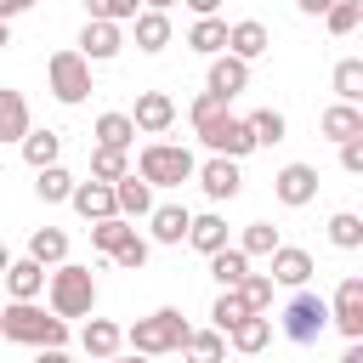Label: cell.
<instances>
[{
  "label": "cell",
  "mask_w": 363,
  "mask_h": 363,
  "mask_svg": "<svg viewBox=\"0 0 363 363\" xmlns=\"http://www.w3.org/2000/svg\"><path fill=\"white\" fill-rule=\"evenodd\" d=\"M0 340L45 352V346H68V323L40 301H11V306H0Z\"/></svg>",
  "instance_id": "obj_1"
},
{
  "label": "cell",
  "mask_w": 363,
  "mask_h": 363,
  "mask_svg": "<svg viewBox=\"0 0 363 363\" xmlns=\"http://www.w3.org/2000/svg\"><path fill=\"white\" fill-rule=\"evenodd\" d=\"M45 306L68 323V318H91L96 312V278H91V267H79V261H62V267H51L45 272Z\"/></svg>",
  "instance_id": "obj_2"
},
{
  "label": "cell",
  "mask_w": 363,
  "mask_h": 363,
  "mask_svg": "<svg viewBox=\"0 0 363 363\" xmlns=\"http://www.w3.org/2000/svg\"><path fill=\"white\" fill-rule=\"evenodd\" d=\"M182 340H187V318H182L176 306H159V312H147V318H136V323L125 329V346H130L136 357L182 352Z\"/></svg>",
  "instance_id": "obj_3"
},
{
  "label": "cell",
  "mask_w": 363,
  "mask_h": 363,
  "mask_svg": "<svg viewBox=\"0 0 363 363\" xmlns=\"http://www.w3.org/2000/svg\"><path fill=\"white\" fill-rule=\"evenodd\" d=\"M193 170H199V159L182 142H147L136 153V176L147 187H182V182H193Z\"/></svg>",
  "instance_id": "obj_4"
},
{
  "label": "cell",
  "mask_w": 363,
  "mask_h": 363,
  "mask_svg": "<svg viewBox=\"0 0 363 363\" xmlns=\"http://www.w3.org/2000/svg\"><path fill=\"white\" fill-rule=\"evenodd\" d=\"M323 329H329V301L318 289H295L284 306V335L295 346H312V340H323Z\"/></svg>",
  "instance_id": "obj_5"
},
{
  "label": "cell",
  "mask_w": 363,
  "mask_h": 363,
  "mask_svg": "<svg viewBox=\"0 0 363 363\" xmlns=\"http://www.w3.org/2000/svg\"><path fill=\"white\" fill-rule=\"evenodd\" d=\"M45 79H51V96H57V102H68V108H79V102L96 91V85H91V62H85L79 51H51Z\"/></svg>",
  "instance_id": "obj_6"
},
{
  "label": "cell",
  "mask_w": 363,
  "mask_h": 363,
  "mask_svg": "<svg viewBox=\"0 0 363 363\" xmlns=\"http://www.w3.org/2000/svg\"><path fill=\"white\" fill-rule=\"evenodd\" d=\"M199 130V142L216 153V159H244V153H255V136H250V125L238 119V113H216V119H204V125H193Z\"/></svg>",
  "instance_id": "obj_7"
},
{
  "label": "cell",
  "mask_w": 363,
  "mask_h": 363,
  "mask_svg": "<svg viewBox=\"0 0 363 363\" xmlns=\"http://www.w3.org/2000/svg\"><path fill=\"white\" fill-rule=\"evenodd\" d=\"M329 323L346 335V340H363V278H340L335 295H329Z\"/></svg>",
  "instance_id": "obj_8"
},
{
  "label": "cell",
  "mask_w": 363,
  "mask_h": 363,
  "mask_svg": "<svg viewBox=\"0 0 363 363\" xmlns=\"http://www.w3.org/2000/svg\"><path fill=\"white\" fill-rule=\"evenodd\" d=\"M130 125H136V136H164L176 125V96L170 91H142L136 108H130Z\"/></svg>",
  "instance_id": "obj_9"
},
{
  "label": "cell",
  "mask_w": 363,
  "mask_h": 363,
  "mask_svg": "<svg viewBox=\"0 0 363 363\" xmlns=\"http://www.w3.org/2000/svg\"><path fill=\"white\" fill-rule=\"evenodd\" d=\"M267 261H272V267H267V278H272V284H284V289H306V284H312V272H318V267H312V255H306L301 244H278Z\"/></svg>",
  "instance_id": "obj_10"
},
{
  "label": "cell",
  "mask_w": 363,
  "mask_h": 363,
  "mask_svg": "<svg viewBox=\"0 0 363 363\" xmlns=\"http://www.w3.org/2000/svg\"><path fill=\"white\" fill-rule=\"evenodd\" d=\"M193 182H199V187H204V199H216V204H221V199H238V187H244L238 159H216V153L193 170Z\"/></svg>",
  "instance_id": "obj_11"
},
{
  "label": "cell",
  "mask_w": 363,
  "mask_h": 363,
  "mask_svg": "<svg viewBox=\"0 0 363 363\" xmlns=\"http://www.w3.org/2000/svg\"><path fill=\"white\" fill-rule=\"evenodd\" d=\"M272 199L289 204V210L312 204V199H318V170H312V164H284V170L272 176Z\"/></svg>",
  "instance_id": "obj_12"
},
{
  "label": "cell",
  "mask_w": 363,
  "mask_h": 363,
  "mask_svg": "<svg viewBox=\"0 0 363 363\" xmlns=\"http://www.w3.org/2000/svg\"><path fill=\"white\" fill-rule=\"evenodd\" d=\"M85 62H113L119 51H125V34H119V23H91L85 17V28H79V45H74Z\"/></svg>",
  "instance_id": "obj_13"
},
{
  "label": "cell",
  "mask_w": 363,
  "mask_h": 363,
  "mask_svg": "<svg viewBox=\"0 0 363 363\" xmlns=\"http://www.w3.org/2000/svg\"><path fill=\"white\" fill-rule=\"evenodd\" d=\"M244 85H250V62H238V57H227V51H221V57H210V79H204V91H210V96L233 102Z\"/></svg>",
  "instance_id": "obj_14"
},
{
  "label": "cell",
  "mask_w": 363,
  "mask_h": 363,
  "mask_svg": "<svg viewBox=\"0 0 363 363\" xmlns=\"http://www.w3.org/2000/svg\"><path fill=\"white\" fill-rule=\"evenodd\" d=\"M79 346H85V357H91V363H108V357H119V346H125V329H119V323H108V318H85V329H79Z\"/></svg>",
  "instance_id": "obj_15"
},
{
  "label": "cell",
  "mask_w": 363,
  "mask_h": 363,
  "mask_svg": "<svg viewBox=\"0 0 363 363\" xmlns=\"http://www.w3.org/2000/svg\"><path fill=\"white\" fill-rule=\"evenodd\" d=\"M267 45H272L267 23H255V17H244V23H227V57H238V62H255Z\"/></svg>",
  "instance_id": "obj_16"
},
{
  "label": "cell",
  "mask_w": 363,
  "mask_h": 363,
  "mask_svg": "<svg viewBox=\"0 0 363 363\" xmlns=\"http://www.w3.org/2000/svg\"><path fill=\"white\" fill-rule=\"evenodd\" d=\"M68 204H74L85 221H108V216H119V210H113V182H74Z\"/></svg>",
  "instance_id": "obj_17"
},
{
  "label": "cell",
  "mask_w": 363,
  "mask_h": 363,
  "mask_svg": "<svg viewBox=\"0 0 363 363\" xmlns=\"http://www.w3.org/2000/svg\"><path fill=\"white\" fill-rule=\"evenodd\" d=\"M318 130H323L329 142H357V136H363V108H352V102H329L323 119H318Z\"/></svg>",
  "instance_id": "obj_18"
},
{
  "label": "cell",
  "mask_w": 363,
  "mask_h": 363,
  "mask_svg": "<svg viewBox=\"0 0 363 363\" xmlns=\"http://www.w3.org/2000/svg\"><path fill=\"white\" fill-rule=\"evenodd\" d=\"M113 210H119L125 221L147 216V210H153V187H147L136 170H130V176H119V182H113Z\"/></svg>",
  "instance_id": "obj_19"
},
{
  "label": "cell",
  "mask_w": 363,
  "mask_h": 363,
  "mask_svg": "<svg viewBox=\"0 0 363 363\" xmlns=\"http://www.w3.org/2000/svg\"><path fill=\"white\" fill-rule=\"evenodd\" d=\"M187 204H153L147 210V227H153V244H187Z\"/></svg>",
  "instance_id": "obj_20"
},
{
  "label": "cell",
  "mask_w": 363,
  "mask_h": 363,
  "mask_svg": "<svg viewBox=\"0 0 363 363\" xmlns=\"http://www.w3.org/2000/svg\"><path fill=\"white\" fill-rule=\"evenodd\" d=\"M28 130H34V119H28V102H23V91L0 85V142H23Z\"/></svg>",
  "instance_id": "obj_21"
},
{
  "label": "cell",
  "mask_w": 363,
  "mask_h": 363,
  "mask_svg": "<svg viewBox=\"0 0 363 363\" xmlns=\"http://www.w3.org/2000/svg\"><path fill=\"white\" fill-rule=\"evenodd\" d=\"M6 289H11V301H40V295H45V267L28 261V255L11 261V267H6Z\"/></svg>",
  "instance_id": "obj_22"
},
{
  "label": "cell",
  "mask_w": 363,
  "mask_h": 363,
  "mask_svg": "<svg viewBox=\"0 0 363 363\" xmlns=\"http://www.w3.org/2000/svg\"><path fill=\"white\" fill-rule=\"evenodd\" d=\"M130 28H136V51H147V57L170 45V11H136Z\"/></svg>",
  "instance_id": "obj_23"
},
{
  "label": "cell",
  "mask_w": 363,
  "mask_h": 363,
  "mask_svg": "<svg viewBox=\"0 0 363 363\" xmlns=\"http://www.w3.org/2000/svg\"><path fill=\"white\" fill-rule=\"evenodd\" d=\"M91 136H96V147H119V153H130V142H136V125H130V113H96V125H91Z\"/></svg>",
  "instance_id": "obj_24"
},
{
  "label": "cell",
  "mask_w": 363,
  "mask_h": 363,
  "mask_svg": "<svg viewBox=\"0 0 363 363\" xmlns=\"http://www.w3.org/2000/svg\"><path fill=\"white\" fill-rule=\"evenodd\" d=\"M187 244H193L199 255H216V250H227V221H221L216 210L193 216V221H187Z\"/></svg>",
  "instance_id": "obj_25"
},
{
  "label": "cell",
  "mask_w": 363,
  "mask_h": 363,
  "mask_svg": "<svg viewBox=\"0 0 363 363\" xmlns=\"http://www.w3.org/2000/svg\"><path fill=\"white\" fill-rule=\"evenodd\" d=\"M28 261L62 267V261H68V233H62V227H34V233H28Z\"/></svg>",
  "instance_id": "obj_26"
},
{
  "label": "cell",
  "mask_w": 363,
  "mask_h": 363,
  "mask_svg": "<svg viewBox=\"0 0 363 363\" xmlns=\"http://www.w3.org/2000/svg\"><path fill=\"white\" fill-rule=\"evenodd\" d=\"M267 340H272V318H267V312H250L244 323L227 329V346H233V352H267Z\"/></svg>",
  "instance_id": "obj_27"
},
{
  "label": "cell",
  "mask_w": 363,
  "mask_h": 363,
  "mask_svg": "<svg viewBox=\"0 0 363 363\" xmlns=\"http://www.w3.org/2000/svg\"><path fill=\"white\" fill-rule=\"evenodd\" d=\"M182 357H187V363H227V335H216V329H187Z\"/></svg>",
  "instance_id": "obj_28"
},
{
  "label": "cell",
  "mask_w": 363,
  "mask_h": 363,
  "mask_svg": "<svg viewBox=\"0 0 363 363\" xmlns=\"http://www.w3.org/2000/svg\"><path fill=\"white\" fill-rule=\"evenodd\" d=\"M244 272H250V255H244L238 244H227V250H216V255H210V278H216L221 289H238V284H244Z\"/></svg>",
  "instance_id": "obj_29"
},
{
  "label": "cell",
  "mask_w": 363,
  "mask_h": 363,
  "mask_svg": "<svg viewBox=\"0 0 363 363\" xmlns=\"http://www.w3.org/2000/svg\"><path fill=\"white\" fill-rule=\"evenodd\" d=\"M187 45H193L199 57H221V51H227V23H221V17H199V23L187 28Z\"/></svg>",
  "instance_id": "obj_30"
},
{
  "label": "cell",
  "mask_w": 363,
  "mask_h": 363,
  "mask_svg": "<svg viewBox=\"0 0 363 363\" xmlns=\"http://www.w3.org/2000/svg\"><path fill=\"white\" fill-rule=\"evenodd\" d=\"M68 193H74V176H68L62 164L34 170V199H40V204H68Z\"/></svg>",
  "instance_id": "obj_31"
},
{
  "label": "cell",
  "mask_w": 363,
  "mask_h": 363,
  "mask_svg": "<svg viewBox=\"0 0 363 363\" xmlns=\"http://www.w3.org/2000/svg\"><path fill=\"white\" fill-rule=\"evenodd\" d=\"M17 147H23V159H28L34 170H45V164H57V153H62V136H57V130H28Z\"/></svg>",
  "instance_id": "obj_32"
},
{
  "label": "cell",
  "mask_w": 363,
  "mask_h": 363,
  "mask_svg": "<svg viewBox=\"0 0 363 363\" xmlns=\"http://www.w3.org/2000/svg\"><path fill=\"white\" fill-rule=\"evenodd\" d=\"M244 125H250L255 147H272V142H284V130H289L278 108H255V113H244Z\"/></svg>",
  "instance_id": "obj_33"
},
{
  "label": "cell",
  "mask_w": 363,
  "mask_h": 363,
  "mask_svg": "<svg viewBox=\"0 0 363 363\" xmlns=\"http://www.w3.org/2000/svg\"><path fill=\"white\" fill-rule=\"evenodd\" d=\"M329 244L335 250H363V216L357 210H335L329 216Z\"/></svg>",
  "instance_id": "obj_34"
},
{
  "label": "cell",
  "mask_w": 363,
  "mask_h": 363,
  "mask_svg": "<svg viewBox=\"0 0 363 363\" xmlns=\"http://www.w3.org/2000/svg\"><path fill=\"white\" fill-rule=\"evenodd\" d=\"M244 318H250L244 295H238V289H221V295H216V306H210V329H216V335H227V329H233V323H244Z\"/></svg>",
  "instance_id": "obj_35"
},
{
  "label": "cell",
  "mask_w": 363,
  "mask_h": 363,
  "mask_svg": "<svg viewBox=\"0 0 363 363\" xmlns=\"http://www.w3.org/2000/svg\"><path fill=\"white\" fill-rule=\"evenodd\" d=\"M335 96L352 102V108L363 102V62H357V57H340V62H335Z\"/></svg>",
  "instance_id": "obj_36"
},
{
  "label": "cell",
  "mask_w": 363,
  "mask_h": 363,
  "mask_svg": "<svg viewBox=\"0 0 363 363\" xmlns=\"http://www.w3.org/2000/svg\"><path fill=\"white\" fill-rule=\"evenodd\" d=\"M130 176V153L119 147H91V182H119Z\"/></svg>",
  "instance_id": "obj_37"
},
{
  "label": "cell",
  "mask_w": 363,
  "mask_h": 363,
  "mask_svg": "<svg viewBox=\"0 0 363 363\" xmlns=\"http://www.w3.org/2000/svg\"><path fill=\"white\" fill-rule=\"evenodd\" d=\"M130 233H136V227H130L125 216H108V221H91V244H96L102 255H113V250H119V244H125Z\"/></svg>",
  "instance_id": "obj_38"
},
{
  "label": "cell",
  "mask_w": 363,
  "mask_h": 363,
  "mask_svg": "<svg viewBox=\"0 0 363 363\" xmlns=\"http://www.w3.org/2000/svg\"><path fill=\"white\" fill-rule=\"evenodd\" d=\"M323 23H329V34H357V23H363V0H335L329 11H323Z\"/></svg>",
  "instance_id": "obj_39"
},
{
  "label": "cell",
  "mask_w": 363,
  "mask_h": 363,
  "mask_svg": "<svg viewBox=\"0 0 363 363\" xmlns=\"http://www.w3.org/2000/svg\"><path fill=\"white\" fill-rule=\"evenodd\" d=\"M136 11H142V0H85L91 23H130Z\"/></svg>",
  "instance_id": "obj_40"
},
{
  "label": "cell",
  "mask_w": 363,
  "mask_h": 363,
  "mask_svg": "<svg viewBox=\"0 0 363 363\" xmlns=\"http://www.w3.org/2000/svg\"><path fill=\"white\" fill-rule=\"evenodd\" d=\"M238 250H244V255H272V250H278V227H272V221H250L244 238H238Z\"/></svg>",
  "instance_id": "obj_41"
},
{
  "label": "cell",
  "mask_w": 363,
  "mask_h": 363,
  "mask_svg": "<svg viewBox=\"0 0 363 363\" xmlns=\"http://www.w3.org/2000/svg\"><path fill=\"white\" fill-rule=\"evenodd\" d=\"M272 289H278V284H272L267 272H244V284H238V295H244L250 312H267V306H272Z\"/></svg>",
  "instance_id": "obj_42"
},
{
  "label": "cell",
  "mask_w": 363,
  "mask_h": 363,
  "mask_svg": "<svg viewBox=\"0 0 363 363\" xmlns=\"http://www.w3.org/2000/svg\"><path fill=\"white\" fill-rule=\"evenodd\" d=\"M108 261H113V267H125V272H142V267H147V238H142V233H130Z\"/></svg>",
  "instance_id": "obj_43"
},
{
  "label": "cell",
  "mask_w": 363,
  "mask_h": 363,
  "mask_svg": "<svg viewBox=\"0 0 363 363\" xmlns=\"http://www.w3.org/2000/svg\"><path fill=\"white\" fill-rule=\"evenodd\" d=\"M187 113H193V125H204V119H216V113H227V102H221V96H210V91H199Z\"/></svg>",
  "instance_id": "obj_44"
},
{
  "label": "cell",
  "mask_w": 363,
  "mask_h": 363,
  "mask_svg": "<svg viewBox=\"0 0 363 363\" xmlns=\"http://www.w3.org/2000/svg\"><path fill=\"white\" fill-rule=\"evenodd\" d=\"M340 170L346 176H363V136L357 142H340Z\"/></svg>",
  "instance_id": "obj_45"
},
{
  "label": "cell",
  "mask_w": 363,
  "mask_h": 363,
  "mask_svg": "<svg viewBox=\"0 0 363 363\" xmlns=\"http://www.w3.org/2000/svg\"><path fill=\"white\" fill-rule=\"evenodd\" d=\"M182 6H187L193 17H216V11H221V0H182Z\"/></svg>",
  "instance_id": "obj_46"
},
{
  "label": "cell",
  "mask_w": 363,
  "mask_h": 363,
  "mask_svg": "<svg viewBox=\"0 0 363 363\" xmlns=\"http://www.w3.org/2000/svg\"><path fill=\"white\" fill-rule=\"evenodd\" d=\"M335 0H295V11H306V17H323Z\"/></svg>",
  "instance_id": "obj_47"
},
{
  "label": "cell",
  "mask_w": 363,
  "mask_h": 363,
  "mask_svg": "<svg viewBox=\"0 0 363 363\" xmlns=\"http://www.w3.org/2000/svg\"><path fill=\"white\" fill-rule=\"evenodd\" d=\"M28 6H34V0H0V23H6V17H17V11H28Z\"/></svg>",
  "instance_id": "obj_48"
},
{
  "label": "cell",
  "mask_w": 363,
  "mask_h": 363,
  "mask_svg": "<svg viewBox=\"0 0 363 363\" xmlns=\"http://www.w3.org/2000/svg\"><path fill=\"white\" fill-rule=\"evenodd\" d=\"M34 363H74V357H68V352H62V346H45V352H40V357H34Z\"/></svg>",
  "instance_id": "obj_49"
},
{
  "label": "cell",
  "mask_w": 363,
  "mask_h": 363,
  "mask_svg": "<svg viewBox=\"0 0 363 363\" xmlns=\"http://www.w3.org/2000/svg\"><path fill=\"white\" fill-rule=\"evenodd\" d=\"M340 363H363V340H352V346L340 352Z\"/></svg>",
  "instance_id": "obj_50"
},
{
  "label": "cell",
  "mask_w": 363,
  "mask_h": 363,
  "mask_svg": "<svg viewBox=\"0 0 363 363\" xmlns=\"http://www.w3.org/2000/svg\"><path fill=\"white\" fill-rule=\"evenodd\" d=\"M176 0H142V11H170Z\"/></svg>",
  "instance_id": "obj_51"
},
{
  "label": "cell",
  "mask_w": 363,
  "mask_h": 363,
  "mask_svg": "<svg viewBox=\"0 0 363 363\" xmlns=\"http://www.w3.org/2000/svg\"><path fill=\"white\" fill-rule=\"evenodd\" d=\"M6 45H11V28H6V23H0V51H6Z\"/></svg>",
  "instance_id": "obj_52"
},
{
  "label": "cell",
  "mask_w": 363,
  "mask_h": 363,
  "mask_svg": "<svg viewBox=\"0 0 363 363\" xmlns=\"http://www.w3.org/2000/svg\"><path fill=\"white\" fill-rule=\"evenodd\" d=\"M6 267H11V255H6V244H0V278H6Z\"/></svg>",
  "instance_id": "obj_53"
},
{
  "label": "cell",
  "mask_w": 363,
  "mask_h": 363,
  "mask_svg": "<svg viewBox=\"0 0 363 363\" xmlns=\"http://www.w3.org/2000/svg\"><path fill=\"white\" fill-rule=\"evenodd\" d=\"M108 363H147V357H136V352H130V357H108Z\"/></svg>",
  "instance_id": "obj_54"
}]
</instances>
